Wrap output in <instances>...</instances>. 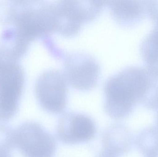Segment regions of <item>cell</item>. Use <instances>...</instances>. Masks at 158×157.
<instances>
[{"label": "cell", "instance_id": "6da1fadb", "mask_svg": "<svg viewBox=\"0 0 158 157\" xmlns=\"http://www.w3.org/2000/svg\"><path fill=\"white\" fill-rule=\"evenodd\" d=\"M104 91L107 114L113 119H121L139 100L158 95V79L146 68L128 66L108 78Z\"/></svg>", "mask_w": 158, "mask_h": 157}, {"label": "cell", "instance_id": "7a4b0ae2", "mask_svg": "<svg viewBox=\"0 0 158 157\" xmlns=\"http://www.w3.org/2000/svg\"><path fill=\"white\" fill-rule=\"evenodd\" d=\"M106 2L61 1L51 3L53 32L65 37L79 33L82 25L99 14Z\"/></svg>", "mask_w": 158, "mask_h": 157}, {"label": "cell", "instance_id": "3957f363", "mask_svg": "<svg viewBox=\"0 0 158 157\" xmlns=\"http://www.w3.org/2000/svg\"><path fill=\"white\" fill-rule=\"evenodd\" d=\"M35 91L39 104L47 112L58 114L65 108L67 80L60 71L51 69L44 72L37 79Z\"/></svg>", "mask_w": 158, "mask_h": 157}, {"label": "cell", "instance_id": "277c9868", "mask_svg": "<svg viewBox=\"0 0 158 157\" xmlns=\"http://www.w3.org/2000/svg\"><path fill=\"white\" fill-rule=\"evenodd\" d=\"M15 144L25 157H53L56 148L54 137L33 122L24 124L18 129Z\"/></svg>", "mask_w": 158, "mask_h": 157}, {"label": "cell", "instance_id": "5b68a950", "mask_svg": "<svg viewBox=\"0 0 158 157\" xmlns=\"http://www.w3.org/2000/svg\"><path fill=\"white\" fill-rule=\"evenodd\" d=\"M64 75L70 85L79 90H88L97 84L100 66L91 55L84 53L64 55Z\"/></svg>", "mask_w": 158, "mask_h": 157}, {"label": "cell", "instance_id": "8992f818", "mask_svg": "<svg viewBox=\"0 0 158 157\" xmlns=\"http://www.w3.org/2000/svg\"><path fill=\"white\" fill-rule=\"evenodd\" d=\"M24 84V74L15 63L0 64V119L9 120L16 111Z\"/></svg>", "mask_w": 158, "mask_h": 157}, {"label": "cell", "instance_id": "52a82bcc", "mask_svg": "<svg viewBox=\"0 0 158 157\" xmlns=\"http://www.w3.org/2000/svg\"><path fill=\"white\" fill-rule=\"evenodd\" d=\"M96 132L95 124L91 118L76 112L63 114L59 119L56 127L58 139L67 144L89 142L94 138Z\"/></svg>", "mask_w": 158, "mask_h": 157}, {"label": "cell", "instance_id": "ba28073f", "mask_svg": "<svg viewBox=\"0 0 158 157\" xmlns=\"http://www.w3.org/2000/svg\"><path fill=\"white\" fill-rule=\"evenodd\" d=\"M108 2L112 18L123 26H135L146 14L145 1H112Z\"/></svg>", "mask_w": 158, "mask_h": 157}, {"label": "cell", "instance_id": "9c48e42d", "mask_svg": "<svg viewBox=\"0 0 158 157\" xmlns=\"http://www.w3.org/2000/svg\"><path fill=\"white\" fill-rule=\"evenodd\" d=\"M155 23L154 29L143 41L140 47L141 54L146 63L158 62V20Z\"/></svg>", "mask_w": 158, "mask_h": 157}, {"label": "cell", "instance_id": "30bf717a", "mask_svg": "<svg viewBox=\"0 0 158 157\" xmlns=\"http://www.w3.org/2000/svg\"><path fill=\"white\" fill-rule=\"evenodd\" d=\"M15 144V133L10 128L0 125V152L8 153Z\"/></svg>", "mask_w": 158, "mask_h": 157}, {"label": "cell", "instance_id": "8fae6325", "mask_svg": "<svg viewBox=\"0 0 158 157\" xmlns=\"http://www.w3.org/2000/svg\"><path fill=\"white\" fill-rule=\"evenodd\" d=\"M146 14L154 22L158 20V1H145Z\"/></svg>", "mask_w": 158, "mask_h": 157}, {"label": "cell", "instance_id": "7c38bea8", "mask_svg": "<svg viewBox=\"0 0 158 157\" xmlns=\"http://www.w3.org/2000/svg\"><path fill=\"white\" fill-rule=\"evenodd\" d=\"M97 157H116L114 156L111 155H110V154H108V153H106V152H104V151H102V152L101 153L99 154Z\"/></svg>", "mask_w": 158, "mask_h": 157}, {"label": "cell", "instance_id": "4fadbf2b", "mask_svg": "<svg viewBox=\"0 0 158 157\" xmlns=\"http://www.w3.org/2000/svg\"><path fill=\"white\" fill-rule=\"evenodd\" d=\"M0 157H11L8 153L0 152Z\"/></svg>", "mask_w": 158, "mask_h": 157}]
</instances>
